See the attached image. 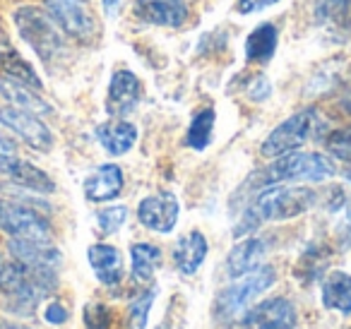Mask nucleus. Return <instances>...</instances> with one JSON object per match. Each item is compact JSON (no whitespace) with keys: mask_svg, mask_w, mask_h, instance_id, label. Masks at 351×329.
I'll use <instances>...</instances> for the list:
<instances>
[{"mask_svg":"<svg viewBox=\"0 0 351 329\" xmlns=\"http://www.w3.org/2000/svg\"><path fill=\"white\" fill-rule=\"evenodd\" d=\"M317 202V193L313 188H289V185H269L255 193L245 212L241 214L234 228V238L250 236L265 221H287L306 214Z\"/></svg>","mask_w":351,"mask_h":329,"instance_id":"1","label":"nucleus"},{"mask_svg":"<svg viewBox=\"0 0 351 329\" xmlns=\"http://www.w3.org/2000/svg\"><path fill=\"white\" fill-rule=\"evenodd\" d=\"M335 173V161L320 151H289V154L277 156L269 166L255 171L243 188L258 193V190L279 183H320Z\"/></svg>","mask_w":351,"mask_h":329,"instance_id":"2","label":"nucleus"},{"mask_svg":"<svg viewBox=\"0 0 351 329\" xmlns=\"http://www.w3.org/2000/svg\"><path fill=\"white\" fill-rule=\"evenodd\" d=\"M58 286V271L36 269L17 260H0V291L17 303L20 313H32L41 298L51 295Z\"/></svg>","mask_w":351,"mask_h":329,"instance_id":"3","label":"nucleus"},{"mask_svg":"<svg viewBox=\"0 0 351 329\" xmlns=\"http://www.w3.org/2000/svg\"><path fill=\"white\" fill-rule=\"evenodd\" d=\"M12 20H15V27H17V32H20V36L34 49V53L39 56L46 65H51L53 60H58L60 56L65 53L60 27L56 25L49 12H44L41 8H34V5H25V8H20V10H15Z\"/></svg>","mask_w":351,"mask_h":329,"instance_id":"4","label":"nucleus"},{"mask_svg":"<svg viewBox=\"0 0 351 329\" xmlns=\"http://www.w3.org/2000/svg\"><path fill=\"white\" fill-rule=\"evenodd\" d=\"M277 281V271L269 265H260L258 269H253L250 274L241 276L239 281L229 284L226 289L219 291V295L215 298L212 305V315L219 322H231L239 317L243 310H248V305L258 298L260 293L269 289Z\"/></svg>","mask_w":351,"mask_h":329,"instance_id":"5","label":"nucleus"},{"mask_svg":"<svg viewBox=\"0 0 351 329\" xmlns=\"http://www.w3.org/2000/svg\"><path fill=\"white\" fill-rule=\"evenodd\" d=\"M317 125V113L313 108H303V111L293 113L291 118L282 121L267 137L263 140L260 154L265 159H277L289 151H296L298 147H303L313 137Z\"/></svg>","mask_w":351,"mask_h":329,"instance_id":"6","label":"nucleus"},{"mask_svg":"<svg viewBox=\"0 0 351 329\" xmlns=\"http://www.w3.org/2000/svg\"><path fill=\"white\" fill-rule=\"evenodd\" d=\"M296 327V308L287 298H267L253 308L243 310L231 319L229 329H293Z\"/></svg>","mask_w":351,"mask_h":329,"instance_id":"7","label":"nucleus"},{"mask_svg":"<svg viewBox=\"0 0 351 329\" xmlns=\"http://www.w3.org/2000/svg\"><path fill=\"white\" fill-rule=\"evenodd\" d=\"M0 231L10 238H32V241H51V223L41 212L27 204L0 199Z\"/></svg>","mask_w":351,"mask_h":329,"instance_id":"8","label":"nucleus"},{"mask_svg":"<svg viewBox=\"0 0 351 329\" xmlns=\"http://www.w3.org/2000/svg\"><path fill=\"white\" fill-rule=\"evenodd\" d=\"M0 123H3L8 130L15 132L17 137H22L32 149L51 151V147H53V135H51V130L46 127V123L41 121L39 116H34V113L22 111V108H17V106H5V108H0Z\"/></svg>","mask_w":351,"mask_h":329,"instance_id":"9","label":"nucleus"},{"mask_svg":"<svg viewBox=\"0 0 351 329\" xmlns=\"http://www.w3.org/2000/svg\"><path fill=\"white\" fill-rule=\"evenodd\" d=\"M178 214H181V204L178 197L169 190L156 193L145 197L137 204V219L145 228L156 233H171L178 223Z\"/></svg>","mask_w":351,"mask_h":329,"instance_id":"10","label":"nucleus"},{"mask_svg":"<svg viewBox=\"0 0 351 329\" xmlns=\"http://www.w3.org/2000/svg\"><path fill=\"white\" fill-rule=\"evenodd\" d=\"M80 3L82 0H46V10L63 34L77 41H89L94 34V20Z\"/></svg>","mask_w":351,"mask_h":329,"instance_id":"11","label":"nucleus"},{"mask_svg":"<svg viewBox=\"0 0 351 329\" xmlns=\"http://www.w3.org/2000/svg\"><path fill=\"white\" fill-rule=\"evenodd\" d=\"M142 99V84L130 70H116L108 84L106 111L113 118H125L137 108Z\"/></svg>","mask_w":351,"mask_h":329,"instance_id":"12","label":"nucleus"},{"mask_svg":"<svg viewBox=\"0 0 351 329\" xmlns=\"http://www.w3.org/2000/svg\"><path fill=\"white\" fill-rule=\"evenodd\" d=\"M132 12L137 20L147 25L178 29L188 20V3L186 0H135Z\"/></svg>","mask_w":351,"mask_h":329,"instance_id":"13","label":"nucleus"},{"mask_svg":"<svg viewBox=\"0 0 351 329\" xmlns=\"http://www.w3.org/2000/svg\"><path fill=\"white\" fill-rule=\"evenodd\" d=\"M12 260L22 262L27 267H36V269H53L58 271L63 255L51 241H32V238H10L8 243Z\"/></svg>","mask_w":351,"mask_h":329,"instance_id":"14","label":"nucleus"},{"mask_svg":"<svg viewBox=\"0 0 351 329\" xmlns=\"http://www.w3.org/2000/svg\"><path fill=\"white\" fill-rule=\"evenodd\" d=\"M265 252H267V238H258L250 233L241 243L231 247L229 257H226V276L229 279H241V276L250 274L258 269L263 262Z\"/></svg>","mask_w":351,"mask_h":329,"instance_id":"15","label":"nucleus"},{"mask_svg":"<svg viewBox=\"0 0 351 329\" xmlns=\"http://www.w3.org/2000/svg\"><path fill=\"white\" fill-rule=\"evenodd\" d=\"M0 173L8 175L10 180H15L17 185L32 190V193H53L56 183L51 180L49 173H44L41 169H36L34 164L25 159H17L15 154L12 156H0Z\"/></svg>","mask_w":351,"mask_h":329,"instance_id":"16","label":"nucleus"},{"mask_svg":"<svg viewBox=\"0 0 351 329\" xmlns=\"http://www.w3.org/2000/svg\"><path fill=\"white\" fill-rule=\"evenodd\" d=\"M123 169L118 164H101L84 178V197L89 202H111L123 193Z\"/></svg>","mask_w":351,"mask_h":329,"instance_id":"17","label":"nucleus"},{"mask_svg":"<svg viewBox=\"0 0 351 329\" xmlns=\"http://www.w3.org/2000/svg\"><path fill=\"white\" fill-rule=\"evenodd\" d=\"M87 260L92 267L94 276L104 286H118L123 279V257L121 250L108 243H94L87 250Z\"/></svg>","mask_w":351,"mask_h":329,"instance_id":"18","label":"nucleus"},{"mask_svg":"<svg viewBox=\"0 0 351 329\" xmlns=\"http://www.w3.org/2000/svg\"><path fill=\"white\" fill-rule=\"evenodd\" d=\"M207 250H210V245H207V238L202 231H188L186 236H181L173 245V262L178 271L193 276L205 262Z\"/></svg>","mask_w":351,"mask_h":329,"instance_id":"19","label":"nucleus"},{"mask_svg":"<svg viewBox=\"0 0 351 329\" xmlns=\"http://www.w3.org/2000/svg\"><path fill=\"white\" fill-rule=\"evenodd\" d=\"M94 135H97L99 145H101L108 154L121 156V154H128V151L132 149V145L137 142V127L132 125V123L123 121V118H116V121L97 125Z\"/></svg>","mask_w":351,"mask_h":329,"instance_id":"20","label":"nucleus"},{"mask_svg":"<svg viewBox=\"0 0 351 329\" xmlns=\"http://www.w3.org/2000/svg\"><path fill=\"white\" fill-rule=\"evenodd\" d=\"M0 97L10 101L12 106L22 108V111L34 113V116H51L53 113L51 103H46L32 87L15 82V80H0Z\"/></svg>","mask_w":351,"mask_h":329,"instance_id":"21","label":"nucleus"},{"mask_svg":"<svg viewBox=\"0 0 351 329\" xmlns=\"http://www.w3.org/2000/svg\"><path fill=\"white\" fill-rule=\"evenodd\" d=\"M322 305L339 315H351V274L349 271H330L322 281Z\"/></svg>","mask_w":351,"mask_h":329,"instance_id":"22","label":"nucleus"},{"mask_svg":"<svg viewBox=\"0 0 351 329\" xmlns=\"http://www.w3.org/2000/svg\"><path fill=\"white\" fill-rule=\"evenodd\" d=\"M0 70L10 80H15V82H22V84H27V87H32L34 92L44 89V84H41L39 75L34 73V68H32L10 44H5V41L0 44Z\"/></svg>","mask_w":351,"mask_h":329,"instance_id":"23","label":"nucleus"},{"mask_svg":"<svg viewBox=\"0 0 351 329\" xmlns=\"http://www.w3.org/2000/svg\"><path fill=\"white\" fill-rule=\"evenodd\" d=\"M279 32L274 25L265 22V25L255 27L253 32L245 39V58L253 60V63H267L274 58V51H277Z\"/></svg>","mask_w":351,"mask_h":329,"instance_id":"24","label":"nucleus"},{"mask_svg":"<svg viewBox=\"0 0 351 329\" xmlns=\"http://www.w3.org/2000/svg\"><path fill=\"white\" fill-rule=\"evenodd\" d=\"M161 250L152 243H132L130 245V271L132 279L147 284L154 276V269L159 267Z\"/></svg>","mask_w":351,"mask_h":329,"instance_id":"25","label":"nucleus"},{"mask_svg":"<svg viewBox=\"0 0 351 329\" xmlns=\"http://www.w3.org/2000/svg\"><path fill=\"white\" fill-rule=\"evenodd\" d=\"M215 121H217L215 108H202V111H197L195 116H193L191 127H188V135H186V142L191 149H195V151L207 149V145L212 142Z\"/></svg>","mask_w":351,"mask_h":329,"instance_id":"26","label":"nucleus"},{"mask_svg":"<svg viewBox=\"0 0 351 329\" xmlns=\"http://www.w3.org/2000/svg\"><path fill=\"white\" fill-rule=\"evenodd\" d=\"M325 260H327V252L317 245H311L301 255V260H298L296 276L303 281V284H313V281L322 274V269H325Z\"/></svg>","mask_w":351,"mask_h":329,"instance_id":"27","label":"nucleus"},{"mask_svg":"<svg viewBox=\"0 0 351 329\" xmlns=\"http://www.w3.org/2000/svg\"><path fill=\"white\" fill-rule=\"evenodd\" d=\"M154 298H156V289L149 286L145 293H140L135 300H132L130 308H128V317H125L128 329H147V317H149V310H152Z\"/></svg>","mask_w":351,"mask_h":329,"instance_id":"28","label":"nucleus"},{"mask_svg":"<svg viewBox=\"0 0 351 329\" xmlns=\"http://www.w3.org/2000/svg\"><path fill=\"white\" fill-rule=\"evenodd\" d=\"M325 147L332 156H337V159H341V161H349L351 164V125L332 130L325 140Z\"/></svg>","mask_w":351,"mask_h":329,"instance_id":"29","label":"nucleus"},{"mask_svg":"<svg viewBox=\"0 0 351 329\" xmlns=\"http://www.w3.org/2000/svg\"><path fill=\"white\" fill-rule=\"evenodd\" d=\"M125 219H128V207H123V204H118V207H106L97 214V228L104 236H111V233H116L118 228L125 223Z\"/></svg>","mask_w":351,"mask_h":329,"instance_id":"30","label":"nucleus"},{"mask_svg":"<svg viewBox=\"0 0 351 329\" xmlns=\"http://www.w3.org/2000/svg\"><path fill=\"white\" fill-rule=\"evenodd\" d=\"M113 313L104 303H89L84 308V329H111Z\"/></svg>","mask_w":351,"mask_h":329,"instance_id":"31","label":"nucleus"},{"mask_svg":"<svg viewBox=\"0 0 351 329\" xmlns=\"http://www.w3.org/2000/svg\"><path fill=\"white\" fill-rule=\"evenodd\" d=\"M344 8V0H313V15L315 22H327L337 17Z\"/></svg>","mask_w":351,"mask_h":329,"instance_id":"32","label":"nucleus"},{"mask_svg":"<svg viewBox=\"0 0 351 329\" xmlns=\"http://www.w3.org/2000/svg\"><path fill=\"white\" fill-rule=\"evenodd\" d=\"M279 0H239L236 3V12L239 15H255V12H263L267 8L277 5Z\"/></svg>","mask_w":351,"mask_h":329,"instance_id":"33","label":"nucleus"},{"mask_svg":"<svg viewBox=\"0 0 351 329\" xmlns=\"http://www.w3.org/2000/svg\"><path fill=\"white\" fill-rule=\"evenodd\" d=\"M269 94H272V84H269V80L265 77V75H258V77L250 82L248 97L253 99V101H265Z\"/></svg>","mask_w":351,"mask_h":329,"instance_id":"34","label":"nucleus"},{"mask_svg":"<svg viewBox=\"0 0 351 329\" xmlns=\"http://www.w3.org/2000/svg\"><path fill=\"white\" fill-rule=\"evenodd\" d=\"M44 319L49 324H63V322H68V308H65V305L60 303V300H53V303L46 305Z\"/></svg>","mask_w":351,"mask_h":329,"instance_id":"35","label":"nucleus"},{"mask_svg":"<svg viewBox=\"0 0 351 329\" xmlns=\"http://www.w3.org/2000/svg\"><path fill=\"white\" fill-rule=\"evenodd\" d=\"M101 5H104L106 17H116L118 10H121V5H123V0H101Z\"/></svg>","mask_w":351,"mask_h":329,"instance_id":"36","label":"nucleus"},{"mask_svg":"<svg viewBox=\"0 0 351 329\" xmlns=\"http://www.w3.org/2000/svg\"><path fill=\"white\" fill-rule=\"evenodd\" d=\"M15 154V142L0 135V156H12Z\"/></svg>","mask_w":351,"mask_h":329,"instance_id":"37","label":"nucleus"},{"mask_svg":"<svg viewBox=\"0 0 351 329\" xmlns=\"http://www.w3.org/2000/svg\"><path fill=\"white\" fill-rule=\"evenodd\" d=\"M337 17H339V20L344 22L346 27L351 25V0H344V8H341V12Z\"/></svg>","mask_w":351,"mask_h":329,"instance_id":"38","label":"nucleus"},{"mask_svg":"<svg viewBox=\"0 0 351 329\" xmlns=\"http://www.w3.org/2000/svg\"><path fill=\"white\" fill-rule=\"evenodd\" d=\"M0 329H29V327H25V324L8 322V319H0Z\"/></svg>","mask_w":351,"mask_h":329,"instance_id":"39","label":"nucleus"},{"mask_svg":"<svg viewBox=\"0 0 351 329\" xmlns=\"http://www.w3.org/2000/svg\"><path fill=\"white\" fill-rule=\"evenodd\" d=\"M341 108H344V113H349V116H351V94L344 99V101H341Z\"/></svg>","mask_w":351,"mask_h":329,"instance_id":"40","label":"nucleus"},{"mask_svg":"<svg viewBox=\"0 0 351 329\" xmlns=\"http://www.w3.org/2000/svg\"><path fill=\"white\" fill-rule=\"evenodd\" d=\"M156 329H183V327H176V324H169V322H164V324H159Z\"/></svg>","mask_w":351,"mask_h":329,"instance_id":"41","label":"nucleus"},{"mask_svg":"<svg viewBox=\"0 0 351 329\" xmlns=\"http://www.w3.org/2000/svg\"><path fill=\"white\" fill-rule=\"evenodd\" d=\"M344 178H346V180H349V183H351V169H346V173H344Z\"/></svg>","mask_w":351,"mask_h":329,"instance_id":"42","label":"nucleus"},{"mask_svg":"<svg viewBox=\"0 0 351 329\" xmlns=\"http://www.w3.org/2000/svg\"><path fill=\"white\" fill-rule=\"evenodd\" d=\"M346 217H349V221H351V204L346 207Z\"/></svg>","mask_w":351,"mask_h":329,"instance_id":"43","label":"nucleus"},{"mask_svg":"<svg viewBox=\"0 0 351 329\" xmlns=\"http://www.w3.org/2000/svg\"><path fill=\"white\" fill-rule=\"evenodd\" d=\"M82 3H84V0H82Z\"/></svg>","mask_w":351,"mask_h":329,"instance_id":"44","label":"nucleus"}]
</instances>
